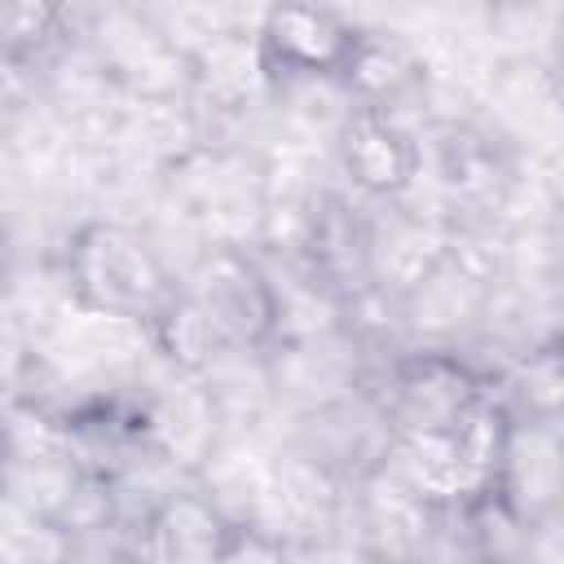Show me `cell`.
I'll return each mask as SVG.
<instances>
[{
  "mask_svg": "<svg viewBox=\"0 0 564 564\" xmlns=\"http://www.w3.org/2000/svg\"><path fill=\"white\" fill-rule=\"evenodd\" d=\"M62 286L97 322L145 330L181 291L159 247L123 220H84L62 247Z\"/></svg>",
  "mask_w": 564,
  "mask_h": 564,
  "instance_id": "cell-1",
  "label": "cell"
},
{
  "mask_svg": "<svg viewBox=\"0 0 564 564\" xmlns=\"http://www.w3.org/2000/svg\"><path fill=\"white\" fill-rule=\"evenodd\" d=\"M181 282L220 335L225 352L269 357L286 344L282 286L247 242H207Z\"/></svg>",
  "mask_w": 564,
  "mask_h": 564,
  "instance_id": "cell-2",
  "label": "cell"
},
{
  "mask_svg": "<svg viewBox=\"0 0 564 564\" xmlns=\"http://www.w3.org/2000/svg\"><path fill=\"white\" fill-rule=\"evenodd\" d=\"M498 388V375L463 357L458 348H397L375 375V388H361L383 414L392 436L449 427L467 405Z\"/></svg>",
  "mask_w": 564,
  "mask_h": 564,
  "instance_id": "cell-3",
  "label": "cell"
},
{
  "mask_svg": "<svg viewBox=\"0 0 564 564\" xmlns=\"http://www.w3.org/2000/svg\"><path fill=\"white\" fill-rule=\"evenodd\" d=\"M361 22L339 13L330 0H273L251 35L269 88L286 84H335Z\"/></svg>",
  "mask_w": 564,
  "mask_h": 564,
  "instance_id": "cell-4",
  "label": "cell"
},
{
  "mask_svg": "<svg viewBox=\"0 0 564 564\" xmlns=\"http://www.w3.org/2000/svg\"><path fill=\"white\" fill-rule=\"evenodd\" d=\"M295 264L304 282L330 304H348L366 291H375V247H370V216L348 194L322 189L304 203L300 229H295Z\"/></svg>",
  "mask_w": 564,
  "mask_h": 564,
  "instance_id": "cell-5",
  "label": "cell"
},
{
  "mask_svg": "<svg viewBox=\"0 0 564 564\" xmlns=\"http://www.w3.org/2000/svg\"><path fill=\"white\" fill-rule=\"evenodd\" d=\"M339 167L366 203H405L423 181V137L392 110L348 106L335 132Z\"/></svg>",
  "mask_w": 564,
  "mask_h": 564,
  "instance_id": "cell-6",
  "label": "cell"
},
{
  "mask_svg": "<svg viewBox=\"0 0 564 564\" xmlns=\"http://www.w3.org/2000/svg\"><path fill=\"white\" fill-rule=\"evenodd\" d=\"M137 551L154 560H229L238 520L203 489L167 485L132 524Z\"/></svg>",
  "mask_w": 564,
  "mask_h": 564,
  "instance_id": "cell-7",
  "label": "cell"
},
{
  "mask_svg": "<svg viewBox=\"0 0 564 564\" xmlns=\"http://www.w3.org/2000/svg\"><path fill=\"white\" fill-rule=\"evenodd\" d=\"M423 150H432L436 185L454 212L480 216L502 203V194L511 185V163L494 132H485L476 123H441L432 132V145H423Z\"/></svg>",
  "mask_w": 564,
  "mask_h": 564,
  "instance_id": "cell-8",
  "label": "cell"
},
{
  "mask_svg": "<svg viewBox=\"0 0 564 564\" xmlns=\"http://www.w3.org/2000/svg\"><path fill=\"white\" fill-rule=\"evenodd\" d=\"M335 88L348 97V106H375L401 115L427 88V62L405 35L383 26H361Z\"/></svg>",
  "mask_w": 564,
  "mask_h": 564,
  "instance_id": "cell-9",
  "label": "cell"
},
{
  "mask_svg": "<svg viewBox=\"0 0 564 564\" xmlns=\"http://www.w3.org/2000/svg\"><path fill=\"white\" fill-rule=\"evenodd\" d=\"M75 40V4L70 0H0V44L31 57L35 66H53Z\"/></svg>",
  "mask_w": 564,
  "mask_h": 564,
  "instance_id": "cell-10",
  "label": "cell"
},
{
  "mask_svg": "<svg viewBox=\"0 0 564 564\" xmlns=\"http://www.w3.org/2000/svg\"><path fill=\"white\" fill-rule=\"evenodd\" d=\"M560 344H533L507 375H498V392L507 401V410L520 423H560Z\"/></svg>",
  "mask_w": 564,
  "mask_h": 564,
  "instance_id": "cell-11",
  "label": "cell"
},
{
  "mask_svg": "<svg viewBox=\"0 0 564 564\" xmlns=\"http://www.w3.org/2000/svg\"><path fill=\"white\" fill-rule=\"evenodd\" d=\"M40 375H44V357L35 348V335L0 295V405L35 401Z\"/></svg>",
  "mask_w": 564,
  "mask_h": 564,
  "instance_id": "cell-12",
  "label": "cell"
},
{
  "mask_svg": "<svg viewBox=\"0 0 564 564\" xmlns=\"http://www.w3.org/2000/svg\"><path fill=\"white\" fill-rule=\"evenodd\" d=\"M40 88H44V66H35L31 57L13 53L9 44H0V115L35 106Z\"/></svg>",
  "mask_w": 564,
  "mask_h": 564,
  "instance_id": "cell-13",
  "label": "cell"
},
{
  "mask_svg": "<svg viewBox=\"0 0 564 564\" xmlns=\"http://www.w3.org/2000/svg\"><path fill=\"white\" fill-rule=\"evenodd\" d=\"M9 458H13V427H9V405H0V498L9 494Z\"/></svg>",
  "mask_w": 564,
  "mask_h": 564,
  "instance_id": "cell-14",
  "label": "cell"
}]
</instances>
